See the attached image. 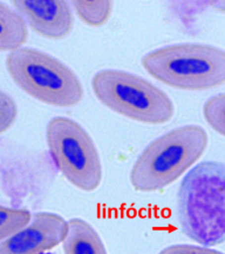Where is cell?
<instances>
[{
  "label": "cell",
  "mask_w": 225,
  "mask_h": 254,
  "mask_svg": "<svg viewBox=\"0 0 225 254\" xmlns=\"http://www.w3.org/2000/svg\"><path fill=\"white\" fill-rule=\"evenodd\" d=\"M177 218L186 237L215 246L225 241V164L205 161L183 179Z\"/></svg>",
  "instance_id": "1"
},
{
  "label": "cell",
  "mask_w": 225,
  "mask_h": 254,
  "mask_svg": "<svg viewBox=\"0 0 225 254\" xmlns=\"http://www.w3.org/2000/svg\"><path fill=\"white\" fill-rule=\"evenodd\" d=\"M208 146L202 127L183 126L154 140L138 157L131 173V183L138 192H154L182 176Z\"/></svg>",
  "instance_id": "2"
},
{
  "label": "cell",
  "mask_w": 225,
  "mask_h": 254,
  "mask_svg": "<svg viewBox=\"0 0 225 254\" xmlns=\"http://www.w3.org/2000/svg\"><path fill=\"white\" fill-rule=\"evenodd\" d=\"M142 65L156 80L180 90L203 91L225 84V51L214 46H166L148 53Z\"/></svg>",
  "instance_id": "3"
},
{
  "label": "cell",
  "mask_w": 225,
  "mask_h": 254,
  "mask_svg": "<svg viewBox=\"0 0 225 254\" xmlns=\"http://www.w3.org/2000/svg\"><path fill=\"white\" fill-rule=\"evenodd\" d=\"M6 67L15 84L41 103L72 107L84 98L82 85L65 64L33 49H18L6 59Z\"/></svg>",
  "instance_id": "4"
},
{
  "label": "cell",
  "mask_w": 225,
  "mask_h": 254,
  "mask_svg": "<svg viewBox=\"0 0 225 254\" xmlns=\"http://www.w3.org/2000/svg\"><path fill=\"white\" fill-rule=\"evenodd\" d=\"M91 87L104 106L135 122L158 125L169 122L174 114V105L163 91L131 73L100 71Z\"/></svg>",
  "instance_id": "5"
},
{
  "label": "cell",
  "mask_w": 225,
  "mask_h": 254,
  "mask_svg": "<svg viewBox=\"0 0 225 254\" xmlns=\"http://www.w3.org/2000/svg\"><path fill=\"white\" fill-rule=\"evenodd\" d=\"M47 145L55 166L79 190L91 192L102 179V165L93 140L74 120L56 117L46 132Z\"/></svg>",
  "instance_id": "6"
},
{
  "label": "cell",
  "mask_w": 225,
  "mask_h": 254,
  "mask_svg": "<svg viewBox=\"0 0 225 254\" xmlns=\"http://www.w3.org/2000/svg\"><path fill=\"white\" fill-rule=\"evenodd\" d=\"M67 222L55 213H38L26 226L0 241V254H41L62 243Z\"/></svg>",
  "instance_id": "7"
},
{
  "label": "cell",
  "mask_w": 225,
  "mask_h": 254,
  "mask_svg": "<svg viewBox=\"0 0 225 254\" xmlns=\"http://www.w3.org/2000/svg\"><path fill=\"white\" fill-rule=\"evenodd\" d=\"M14 11L25 24L48 39H62L73 27L71 4L62 0H15Z\"/></svg>",
  "instance_id": "8"
},
{
  "label": "cell",
  "mask_w": 225,
  "mask_h": 254,
  "mask_svg": "<svg viewBox=\"0 0 225 254\" xmlns=\"http://www.w3.org/2000/svg\"><path fill=\"white\" fill-rule=\"evenodd\" d=\"M65 254H107L97 232L82 219H71L62 240Z\"/></svg>",
  "instance_id": "9"
},
{
  "label": "cell",
  "mask_w": 225,
  "mask_h": 254,
  "mask_svg": "<svg viewBox=\"0 0 225 254\" xmlns=\"http://www.w3.org/2000/svg\"><path fill=\"white\" fill-rule=\"evenodd\" d=\"M28 37L27 25L14 9L0 2V51L21 49Z\"/></svg>",
  "instance_id": "10"
},
{
  "label": "cell",
  "mask_w": 225,
  "mask_h": 254,
  "mask_svg": "<svg viewBox=\"0 0 225 254\" xmlns=\"http://www.w3.org/2000/svg\"><path fill=\"white\" fill-rule=\"evenodd\" d=\"M71 6L85 24L93 27L106 24L113 12L112 1H72Z\"/></svg>",
  "instance_id": "11"
},
{
  "label": "cell",
  "mask_w": 225,
  "mask_h": 254,
  "mask_svg": "<svg viewBox=\"0 0 225 254\" xmlns=\"http://www.w3.org/2000/svg\"><path fill=\"white\" fill-rule=\"evenodd\" d=\"M31 213L24 208L0 205V241L11 237L31 221Z\"/></svg>",
  "instance_id": "12"
},
{
  "label": "cell",
  "mask_w": 225,
  "mask_h": 254,
  "mask_svg": "<svg viewBox=\"0 0 225 254\" xmlns=\"http://www.w3.org/2000/svg\"><path fill=\"white\" fill-rule=\"evenodd\" d=\"M203 114L209 125L225 136V94L210 98L204 104Z\"/></svg>",
  "instance_id": "13"
},
{
  "label": "cell",
  "mask_w": 225,
  "mask_h": 254,
  "mask_svg": "<svg viewBox=\"0 0 225 254\" xmlns=\"http://www.w3.org/2000/svg\"><path fill=\"white\" fill-rule=\"evenodd\" d=\"M18 117V107L13 98L0 91V134L13 125Z\"/></svg>",
  "instance_id": "14"
},
{
  "label": "cell",
  "mask_w": 225,
  "mask_h": 254,
  "mask_svg": "<svg viewBox=\"0 0 225 254\" xmlns=\"http://www.w3.org/2000/svg\"><path fill=\"white\" fill-rule=\"evenodd\" d=\"M158 254H224L218 251L207 249V247L191 245H174L167 247Z\"/></svg>",
  "instance_id": "15"
},
{
  "label": "cell",
  "mask_w": 225,
  "mask_h": 254,
  "mask_svg": "<svg viewBox=\"0 0 225 254\" xmlns=\"http://www.w3.org/2000/svg\"><path fill=\"white\" fill-rule=\"evenodd\" d=\"M208 5L212 7L214 9H216V11H220V12H224L225 13V1H211V2H208Z\"/></svg>",
  "instance_id": "16"
},
{
  "label": "cell",
  "mask_w": 225,
  "mask_h": 254,
  "mask_svg": "<svg viewBox=\"0 0 225 254\" xmlns=\"http://www.w3.org/2000/svg\"><path fill=\"white\" fill-rule=\"evenodd\" d=\"M41 254H53V253H47V252H45V253H41Z\"/></svg>",
  "instance_id": "17"
}]
</instances>
